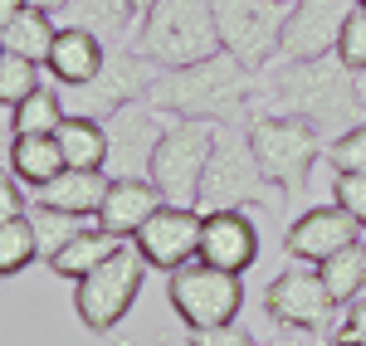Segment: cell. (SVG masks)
<instances>
[{
  "label": "cell",
  "instance_id": "6da1fadb",
  "mask_svg": "<svg viewBox=\"0 0 366 346\" xmlns=\"http://www.w3.org/2000/svg\"><path fill=\"white\" fill-rule=\"evenodd\" d=\"M254 68H244L229 49L196 58L186 68H157L147 88V103L167 117H210V122H239L254 98Z\"/></svg>",
  "mask_w": 366,
  "mask_h": 346
},
{
  "label": "cell",
  "instance_id": "7a4b0ae2",
  "mask_svg": "<svg viewBox=\"0 0 366 346\" xmlns=\"http://www.w3.org/2000/svg\"><path fill=\"white\" fill-rule=\"evenodd\" d=\"M274 93H279L283 113L303 117L312 132H347L362 122V93H357V68H347L332 54L317 58H288V68H279L274 78Z\"/></svg>",
  "mask_w": 366,
  "mask_h": 346
},
{
  "label": "cell",
  "instance_id": "3957f363",
  "mask_svg": "<svg viewBox=\"0 0 366 346\" xmlns=\"http://www.w3.org/2000/svg\"><path fill=\"white\" fill-rule=\"evenodd\" d=\"M132 49L147 54L157 68H186L196 58H210L220 49L215 5L210 0H157V5H147Z\"/></svg>",
  "mask_w": 366,
  "mask_h": 346
},
{
  "label": "cell",
  "instance_id": "277c9868",
  "mask_svg": "<svg viewBox=\"0 0 366 346\" xmlns=\"http://www.w3.org/2000/svg\"><path fill=\"white\" fill-rule=\"evenodd\" d=\"M269 195H279V185L259 166L249 127L220 122L210 161H205V180H200V210H244V205H264Z\"/></svg>",
  "mask_w": 366,
  "mask_h": 346
},
{
  "label": "cell",
  "instance_id": "5b68a950",
  "mask_svg": "<svg viewBox=\"0 0 366 346\" xmlns=\"http://www.w3.org/2000/svg\"><path fill=\"white\" fill-rule=\"evenodd\" d=\"M215 132H220V122H210V117H176L171 127H162V142L152 151L147 180L162 190L167 205L200 210V180H205V161H210Z\"/></svg>",
  "mask_w": 366,
  "mask_h": 346
},
{
  "label": "cell",
  "instance_id": "8992f818",
  "mask_svg": "<svg viewBox=\"0 0 366 346\" xmlns=\"http://www.w3.org/2000/svg\"><path fill=\"white\" fill-rule=\"evenodd\" d=\"M142 278H147V259L137 254V244H117L93 273H84L74 283V312H79V322L88 332H98V337L117 332V322L127 317L132 302H137Z\"/></svg>",
  "mask_w": 366,
  "mask_h": 346
},
{
  "label": "cell",
  "instance_id": "52a82bcc",
  "mask_svg": "<svg viewBox=\"0 0 366 346\" xmlns=\"http://www.w3.org/2000/svg\"><path fill=\"white\" fill-rule=\"evenodd\" d=\"M249 142L264 175L279 185L283 205L303 200L312 161H317V132L293 113H269V117H249Z\"/></svg>",
  "mask_w": 366,
  "mask_h": 346
},
{
  "label": "cell",
  "instance_id": "ba28073f",
  "mask_svg": "<svg viewBox=\"0 0 366 346\" xmlns=\"http://www.w3.org/2000/svg\"><path fill=\"white\" fill-rule=\"evenodd\" d=\"M167 297L176 307V317L186 322V332H200V327H225V322H239V307H244V283L239 273H225L205 259H191L181 268H171L167 278Z\"/></svg>",
  "mask_w": 366,
  "mask_h": 346
},
{
  "label": "cell",
  "instance_id": "9c48e42d",
  "mask_svg": "<svg viewBox=\"0 0 366 346\" xmlns=\"http://www.w3.org/2000/svg\"><path fill=\"white\" fill-rule=\"evenodd\" d=\"M157 78V63L137 49H122V44H108V58H103V68L88 78V83H74V88H59L64 93V108L79 117H103L117 113V108H127V103H137L147 98V88Z\"/></svg>",
  "mask_w": 366,
  "mask_h": 346
},
{
  "label": "cell",
  "instance_id": "30bf717a",
  "mask_svg": "<svg viewBox=\"0 0 366 346\" xmlns=\"http://www.w3.org/2000/svg\"><path fill=\"white\" fill-rule=\"evenodd\" d=\"M215 5V29H220V49L239 58L244 68H264L279 54L283 39V20L288 5L283 0H210Z\"/></svg>",
  "mask_w": 366,
  "mask_h": 346
},
{
  "label": "cell",
  "instance_id": "8fae6325",
  "mask_svg": "<svg viewBox=\"0 0 366 346\" xmlns=\"http://www.w3.org/2000/svg\"><path fill=\"white\" fill-rule=\"evenodd\" d=\"M264 312L279 322L283 332L317 337V332H332V322H337V297L327 292L317 263H303V268H283L279 278L264 288Z\"/></svg>",
  "mask_w": 366,
  "mask_h": 346
},
{
  "label": "cell",
  "instance_id": "7c38bea8",
  "mask_svg": "<svg viewBox=\"0 0 366 346\" xmlns=\"http://www.w3.org/2000/svg\"><path fill=\"white\" fill-rule=\"evenodd\" d=\"M103 132H108V156H103V175L108 180H147L152 171V151L162 142V113L137 98L127 108L103 117Z\"/></svg>",
  "mask_w": 366,
  "mask_h": 346
},
{
  "label": "cell",
  "instance_id": "4fadbf2b",
  "mask_svg": "<svg viewBox=\"0 0 366 346\" xmlns=\"http://www.w3.org/2000/svg\"><path fill=\"white\" fill-rule=\"evenodd\" d=\"M132 244H137V254L147 259V268H162V273L191 263L196 249H200V210L162 200L147 215V225L132 234Z\"/></svg>",
  "mask_w": 366,
  "mask_h": 346
},
{
  "label": "cell",
  "instance_id": "5bb4252c",
  "mask_svg": "<svg viewBox=\"0 0 366 346\" xmlns=\"http://www.w3.org/2000/svg\"><path fill=\"white\" fill-rule=\"evenodd\" d=\"M352 15V0H293L283 20L279 54L283 58H317L332 54L342 39V25Z\"/></svg>",
  "mask_w": 366,
  "mask_h": 346
},
{
  "label": "cell",
  "instance_id": "9a60e30c",
  "mask_svg": "<svg viewBox=\"0 0 366 346\" xmlns=\"http://www.w3.org/2000/svg\"><path fill=\"white\" fill-rule=\"evenodd\" d=\"M196 259L225 273H244L259 259V230L244 210H200V249Z\"/></svg>",
  "mask_w": 366,
  "mask_h": 346
},
{
  "label": "cell",
  "instance_id": "2e32d148",
  "mask_svg": "<svg viewBox=\"0 0 366 346\" xmlns=\"http://www.w3.org/2000/svg\"><path fill=\"white\" fill-rule=\"evenodd\" d=\"M357 239H362V225L342 205H317V210H303V220L288 225L283 249H288V259H298V263H322V259H332L337 249L357 244Z\"/></svg>",
  "mask_w": 366,
  "mask_h": 346
},
{
  "label": "cell",
  "instance_id": "e0dca14e",
  "mask_svg": "<svg viewBox=\"0 0 366 346\" xmlns=\"http://www.w3.org/2000/svg\"><path fill=\"white\" fill-rule=\"evenodd\" d=\"M103 58H108V44H103L93 29L59 25L44 68H49V78H54L59 88H74V83H88V78L103 68Z\"/></svg>",
  "mask_w": 366,
  "mask_h": 346
},
{
  "label": "cell",
  "instance_id": "ac0fdd59",
  "mask_svg": "<svg viewBox=\"0 0 366 346\" xmlns=\"http://www.w3.org/2000/svg\"><path fill=\"white\" fill-rule=\"evenodd\" d=\"M157 205H162V190H157L152 180H108V195H103V205H98L93 220H98L103 230L132 239Z\"/></svg>",
  "mask_w": 366,
  "mask_h": 346
},
{
  "label": "cell",
  "instance_id": "d6986e66",
  "mask_svg": "<svg viewBox=\"0 0 366 346\" xmlns=\"http://www.w3.org/2000/svg\"><path fill=\"white\" fill-rule=\"evenodd\" d=\"M103 195H108V175L98 171V166H64L49 185L34 190V200L59 205V210H69V215H79V220H93L98 205H103Z\"/></svg>",
  "mask_w": 366,
  "mask_h": 346
},
{
  "label": "cell",
  "instance_id": "ffe728a7",
  "mask_svg": "<svg viewBox=\"0 0 366 346\" xmlns=\"http://www.w3.org/2000/svg\"><path fill=\"white\" fill-rule=\"evenodd\" d=\"M117 244H127V239H122V234H113V230H103V225L93 220V225H84V230L74 234V239L59 249L54 259H44V263H49V273H54V278H74V283H79L84 273H93L98 263L113 254Z\"/></svg>",
  "mask_w": 366,
  "mask_h": 346
},
{
  "label": "cell",
  "instance_id": "44dd1931",
  "mask_svg": "<svg viewBox=\"0 0 366 346\" xmlns=\"http://www.w3.org/2000/svg\"><path fill=\"white\" fill-rule=\"evenodd\" d=\"M64 171V151H59V137H15L10 146V175L29 185V190H39V185H49L54 175Z\"/></svg>",
  "mask_w": 366,
  "mask_h": 346
},
{
  "label": "cell",
  "instance_id": "7402d4cb",
  "mask_svg": "<svg viewBox=\"0 0 366 346\" xmlns=\"http://www.w3.org/2000/svg\"><path fill=\"white\" fill-rule=\"evenodd\" d=\"M59 151H64V166H98L103 171V156H108V132L98 117H79L69 113L59 122Z\"/></svg>",
  "mask_w": 366,
  "mask_h": 346
},
{
  "label": "cell",
  "instance_id": "603a6c76",
  "mask_svg": "<svg viewBox=\"0 0 366 346\" xmlns=\"http://www.w3.org/2000/svg\"><path fill=\"white\" fill-rule=\"evenodd\" d=\"M64 117H69V108H64L59 83H39L29 98H20V103L10 108L15 137H49V132H59V122H64Z\"/></svg>",
  "mask_w": 366,
  "mask_h": 346
},
{
  "label": "cell",
  "instance_id": "cb8c5ba5",
  "mask_svg": "<svg viewBox=\"0 0 366 346\" xmlns=\"http://www.w3.org/2000/svg\"><path fill=\"white\" fill-rule=\"evenodd\" d=\"M54 34H59L54 15H44V10L25 5L10 25L0 29V44H5L10 54H25V58H34V63H44V58H49V44H54Z\"/></svg>",
  "mask_w": 366,
  "mask_h": 346
},
{
  "label": "cell",
  "instance_id": "d4e9b609",
  "mask_svg": "<svg viewBox=\"0 0 366 346\" xmlns=\"http://www.w3.org/2000/svg\"><path fill=\"white\" fill-rule=\"evenodd\" d=\"M127 0H69L64 5V25H79V29H93L103 44H117L127 34Z\"/></svg>",
  "mask_w": 366,
  "mask_h": 346
},
{
  "label": "cell",
  "instance_id": "484cf974",
  "mask_svg": "<svg viewBox=\"0 0 366 346\" xmlns=\"http://www.w3.org/2000/svg\"><path fill=\"white\" fill-rule=\"evenodd\" d=\"M317 273H322V283H327V292L342 302H357L366 288V239H357V244H347V249H337L332 259L317 263Z\"/></svg>",
  "mask_w": 366,
  "mask_h": 346
},
{
  "label": "cell",
  "instance_id": "4316f807",
  "mask_svg": "<svg viewBox=\"0 0 366 346\" xmlns=\"http://www.w3.org/2000/svg\"><path fill=\"white\" fill-rule=\"evenodd\" d=\"M25 215H29V225H34V239H39V259H54L59 249L88 225V220L69 215V210H59V205H44V200H29Z\"/></svg>",
  "mask_w": 366,
  "mask_h": 346
},
{
  "label": "cell",
  "instance_id": "83f0119b",
  "mask_svg": "<svg viewBox=\"0 0 366 346\" xmlns=\"http://www.w3.org/2000/svg\"><path fill=\"white\" fill-rule=\"evenodd\" d=\"M39 259V239H34V225L29 215H15L0 225V278H15L25 273L29 263Z\"/></svg>",
  "mask_w": 366,
  "mask_h": 346
},
{
  "label": "cell",
  "instance_id": "f1b7e54d",
  "mask_svg": "<svg viewBox=\"0 0 366 346\" xmlns=\"http://www.w3.org/2000/svg\"><path fill=\"white\" fill-rule=\"evenodd\" d=\"M34 88H39V63L5 49V54H0V108H15Z\"/></svg>",
  "mask_w": 366,
  "mask_h": 346
},
{
  "label": "cell",
  "instance_id": "f546056e",
  "mask_svg": "<svg viewBox=\"0 0 366 346\" xmlns=\"http://www.w3.org/2000/svg\"><path fill=\"white\" fill-rule=\"evenodd\" d=\"M327 161H332V171H366V122H357L342 137H332Z\"/></svg>",
  "mask_w": 366,
  "mask_h": 346
},
{
  "label": "cell",
  "instance_id": "4dcf8cb0",
  "mask_svg": "<svg viewBox=\"0 0 366 346\" xmlns=\"http://www.w3.org/2000/svg\"><path fill=\"white\" fill-rule=\"evenodd\" d=\"M337 58L347 68H366V5H352L347 25H342V39H337Z\"/></svg>",
  "mask_w": 366,
  "mask_h": 346
},
{
  "label": "cell",
  "instance_id": "1f68e13d",
  "mask_svg": "<svg viewBox=\"0 0 366 346\" xmlns=\"http://www.w3.org/2000/svg\"><path fill=\"white\" fill-rule=\"evenodd\" d=\"M332 200L357 225H366V171H332Z\"/></svg>",
  "mask_w": 366,
  "mask_h": 346
},
{
  "label": "cell",
  "instance_id": "d6a6232c",
  "mask_svg": "<svg viewBox=\"0 0 366 346\" xmlns=\"http://www.w3.org/2000/svg\"><path fill=\"white\" fill-rule=\"evenodd\" d=\"M186 346H259V342H254L249 327L225 322V327H200V332H191V342H186Z\"/></svg>",
  "mask_w": 366,
  "mask_h": 346
},
{
  "label": "cell",
  "instance_id": "836d02e7",
  "mask_svg": "<svg viewBox=\"0 0 366 346\" xmlns=\"http://www.w3.org/2000/svg\"><path fill=\"white\" fill-rule=\"evenodd\" d=\"M29 200H25V190H20V180L10 175V166L0 171V225L5 220H15V215H25Z\"/></svg>",
  "mask_w": 366,
  "mask_h": 346
},
{
  "label": "cell",
  "instance_id": "e575fe53",
  "mask_svg": "<svg viewBox=\"0 0 366 346\" xmlns=\"http://www.w3.org/2000/svg\"><path fill=\"white\" fill-rule=\"evenodd\" d=\"M337 342H347V346H366V302H357V307L342 317Z\"/></svg>",
  "mask_w": 366,
  "mask_h": 346
},
{
  "label": "cell",
  "instance_id": "d590c367",
  "mask_svg": "<svg viewBox=\"0 0 366 346\" xmlns=\"http://www.w3.org/2000/svg\"><path fill=\"white\" fill-rule=\"evenodd\" d=\"M10 146H15V122H10V108L0 113V171L10 166Z\"/></svg>",
  "mask_w": 366,
  "mask_h": 346
},
{
  "label": "cell",
  "instance_id": "8d00e7d4",
  "mask_svg": "<svg viewBox=\"0 0 366 346\" xmlns=\"http://www.w3.org/2000/svg\"><path fill=\"white\" fill-rule=\"evenodd\" d=\"M20 10H25V0H0V29L10 25V20H15Z\"/></svg>",
  "mask_w": 366,
  "mask_h": 346
},
{
  "label": "cell",
  "instance_id": "74e56055",
  "mask_svg": "<svg viewBox=\"0 0 366 346\" xmlns=\"http://www.w3.org/2000/svg\"><path fill=\"white\" fill-rule=\"evenodd\" d=\"M25 5L44 10V15H64V5H69V0H25Z\"/></svg>",
  "mask_w": 366,
  "mask_h": 346
},
{
  "label": "cell",
  "instance_id": "f35d334b",
  "mask_svg": "<svg viewBox=\"0 0 366 346\" xmlns=\"http://www.w3.org/2000/svg\"><path fill=\"white\" fill-rule=\"evenodd\" d=\"M147 5H157V0H127V10H132V15H142Z\"/></svg>",
  "mask_w": 366,
  "mask_h": 346
},
{
  "label": "cell",
  "instance_id": "ab89813d",
  "mask_svg": "<svg viewBox=\"0 0 366 346\" xmlns=\"http://www.w3.org/2000/svg\"><path fill=\"white\" fill-rule=\"evenodd\" d=\"M352 5H366V0H352Z\"/></svg>",
  "mask_w": 366,
  "mask_h": 346
},
{
  "label": "cell",
  "instance_id": "60d3db41",
  "mask_svg": "<svg viewBox=\"0 0 366 346\" xmlns=\"http://www.w3.org/2000/svg\"><path fill=\"white\" fill-rule=\"evenodd\" d=\"M0 54H5V44H0Z\"/></svg>",
  "mask_w": 366,
  "mask_h": 346
},
{
  "label": "cell",
  "instance_id": "b9f144b4",
  "mask_svg": "<svg viewBox=\"0 0 366 346\" xmlns=\"http://www.w3.org/2000/svg\"><path fill=\"white\" fill-rule=\"evenodd\" d=\"M283 5H293V0H283Z\"/></svg>",
  "mask_w": 366,
  "mask_h": 346
},
{
  "label": "cell",
  "instance_id": "7bdbcfd3",
  "mask_svg": "<svg viewBox=\"0 0 366 346\" xmlns=\"http://www.w3.org/2000/svg\"><path fill=\"white\" fill-rule=\"evenodd\" d=\"M337 346H347V342H337Z\"/></svg>",
  "mask_w": 366,
  "mask_h": 346
}]
</instances>
